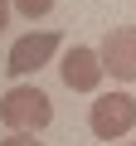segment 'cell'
Here are the masks:
<instances>
[{
  "label": "cell",
  "mask_w": 136,
  "mask_h": 146,
  "mask_svg": "<svg viewBox=\"0 0 136 146\" xmlns=\"http://www.w3.org/2000/svg\"><path fill=\"white\" fill-rule=\"evenodd\" d=\"M0 122H5L10 131H44L53 122V102H49V93L20 83V88H10L5 98H0Z\"/></svg>",
  "instance_id": "obj_1"
},
{
  "label": "cell",
  "mask_w": 136,
  "mask_h": 146,
  "mask_svg": "<svg viewBox=\"0 0 136 146\" xmlns=\"http://www.w3.org/2000/svg\"><path fill=\"white\" fill-rule=\"evenodd\" d=\"M88 127H92L97 141H121L136 127V98L131 93H102L88 112Z\"/></svg>",
  "instance_id": "obj_2"
},
{
  "label": "cell",
  "mask_w": 136,
  "mask_h": 146,
  "mask_svg": "<svg viewBox=\"0 0 136 146\" xmlns=\"http://www.w3.org/2000/svg\"><path fill=\"white\" fill-rule=\"evenodd\" d=\"M58 73H63V88H73V93H97L102 78H107L102 54L88 49V44H73V49H68L63 63H58Z\"/></svg>",
  "instance_id": "obj_3"
},
{
  "label": "cell",
  "mask_w": 136,
  "mask_h": 146,
  "mask_svg": "<svg viewBox=\"0 0 136 146\" xmlns=\"http://www.w3.org/2000/svg\"><path fill=\"white\" fill-rule=\"evenodd\" d=\"M102 68L112 73V78H121V83H136V25H117V29H107V39H102Z\"/></svg>",
  "instance_id": "obj_4"
},
{
  "label": "cell",
  "mask_w": 136,
  "mask_h": 146,
  "mask_svg": "<svg viewBox=\"0 0 136 146\" xmlns=\"http://www.w3.org/2000/svg\"><path fill=\"white\" fill-rule=\"evenodd\" d=\"M53 54H58V34H53V29H39V34H24V39H15V44H10L5 68L15 73V78H24V73H39Z\"/></svg>",
  "instance_id": "obj_5"
},
{
  "label": "cell",
  "mask_w": 136,
  "mask_h": 146,
  "mask_svg": "<svg viewBox=\"0 0 136 146\" xmlns=\"http://www.w3.org/2000/svg\"><path fill=\"white\" fill-rule=\"evenodd\" d=\"M10 5H15L24 20H39V15H49V10H53V0H10Z\"/></svg>",
  "instance_id": "obj_6"
},
{
  "label": "cell",
  "mask_w": 136,
  "mask_h": 146,
  "mask_svg": "<svg viewBox=\"0 0 136 146\" xmlns=\"http://www.w3.org/2000/svg\"><path fill=\"white\" fill-rule=\"evenodd\" d=\"M0 146H44V141H34L29 131H15V136H5V141H0Z\"/></svg>",
  "instance_id": "obj_7"
},
{
  "label": "cell",
  "mask_w": 136,
  "mask_h": 146,
  "mask_svg": "<svg viewBox=\"0 0 136 146\" xmlns=\"http://www.w3.org/2000/svg\"><path fill=\"white\" fill-rule=\"evenodd\" d=\"M10 10H15V5H10V0H0V29H5V25H10Z\"/></svg>",
  "instance_id": "obj_8"
},
{
  "label": "cell",
  "mask_w": 136,
  "mask_h": 146,
  "mask_svg": "<svg viewBox=\"0 0 136 146\" xmlns=\"http://www.w3.org/2000/svg\"><path fill=\"white\" fill-rule=\"evenodd\" d=\"M121 146H136V141H121Z\"/></svg>",
  "instance_id": "obj_9"
}]
</instances>
